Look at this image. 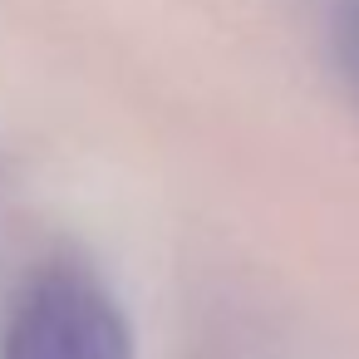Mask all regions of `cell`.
Wrapping results in <instances>:
<instances>
[{"mask_svg":"<svg viewBox=\"0 0 359 359\" xmlns=\"http://www.w3.org/2000/svg\"><path fill=\"white\" fill-rule=\"evenodd\" d=\"M0 359H133V339L114 290L89 266L60 261L25 285Z\"/></svg>","mask_w":359,"mask_h":359,"instance_id":"obj_1","label":"cell"},{"mask_svg":"<svg viewBox=\"0 0 359 359\" xmlns=\"http://www.w3.org/2000/svg\"><path fill=\"white\" fill-rule=\"evenodd\" d=\"M339 50H344V65H349L354 79H359V0L349 6V15H344V25H339Z\"/></svg>","mask_w":359,"mask_h":359,"instance_id":"obj_2","label":"cell"}]
</instances>
